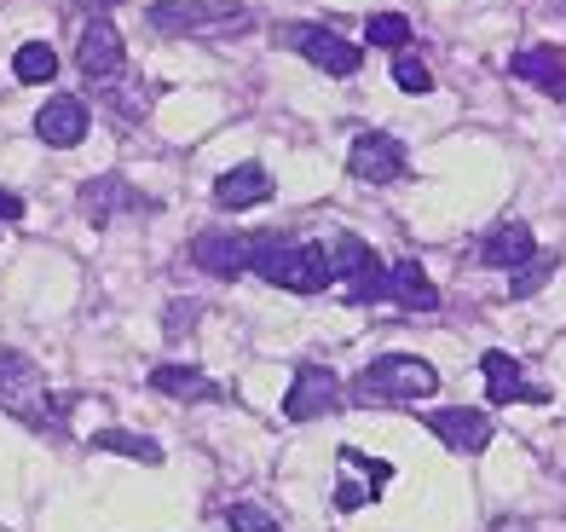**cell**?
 <instances>
[{"instance_id":"ba28073f","label":"cell","mask_w":566,"mask_h":532,"mask_svg":"<svg viewBox=\"0 0 566 532\" xmlns=\"http://www.w3.org/2000/svg\"><path fill=\"white\" fill-rule=\"evenodd\" d=\"M75 209H82L87 226H111L116 215H157L163 202L145 197V191H134L122 174H93V180L75 191Z\"/></svg>"},{"instance_id":"603a6c76","label":"cell","mask_w":566,"mask_h":532,"mask_svg":"<svg viewBox=\"0 0 566 532\" xmlns=\"http://www.w3.org/2000/svg\"><path fill=\"white\" fill-rule=\"evenodd\" d=\"M410 35H417V30H410V18H405V12H370V18H365V41H370V46L405 53Z\"/></svg>"},{"instance_id":"9a60e30c","label":"cell","mask_w":566,"mask_h":532,"mask_svg":"<svg viewBox=\"0 0 566 532\" xmlns=\"http://www.w3.org/2000/svg\"><path fill=\"white\" fill-rule=\"evenodd\" d=\"M532 255H537V238H532L526 220H497L492 232L474 243V261L492 267V272H514V267H526Z\"/></svg>"},{"instance_id":"8fae6325","label":"cell","mask_w":566,"mask_h":532,"mask_svg":"<svg viewBox=\"0 0 566 532\" xmlns=\"http://www.w3.org/2000/svg\"><path fill=\"white\" fill-rule=\"evenodd\" d=\"M422 423L440 435V446L457 451V458H480V451L492 446V435H497V423L485 411H474V405H433Z\"/></svg>"},{"instance_id":"ac0fdd59","label":"cell","mask_w":566,"mask_h":532,"mask_svg":"<svg viewBox=\"0 0 566 532\" xmlns=\"http://www.w3.org/2000/svg\"><path fill=\"white\" fill-rule=\"evenodd\" d=\"M388 301L405 313H433L440 307V290H433V278L422 272V261L399 255V261H388Z\"/></svg>"},{"instance_id":"7a4b0ae2","label":"cell","mask_w":566,"mask_h":532,"mask_svg":"<svg viewBox=\"0 0 566 532\" xmlns=\"http://www.w3.org/2000/svg\"><path fill=\"white\" fill-rule=\"evenodd\" d=\"M150 30L174 35V41H220V35H249L254 12L243 0H157L145 7Z\"/></svg>"},{"instance_id":"3957f363","label":"cell","mask_w":566,"mask_h":532,"mask_svg":"<svg viewBox=\"0 0 566 532\" xmlns=\"http://www.w3.org/2000/svg\"><path fill=\"white\" fill-rule=\"evenodd\" d=\"M353 405H417L440 394V371L417 353H381L365 371L353 376Z\"/></svg>"},{"instance_id":"30bf717a","label":"cell","mask_w":566,"mask_h":532,"mask_svg":"<svg viewBox=\"0 0 566 532\" xmlns=\"http://www.w3.org/2000/svg\"><path fill=\"white\" fill-rule=\"evenodd\" d=\"M347 174H353V180H365V186H399L410 174V157H405V145L394 134L370 128V134H358L347 145Z\"/></svg>"},{"instance_id":"e0dca14e","label":"cell","mask_w":566,"mask_h":532,"mask_svg":"<svg viewBox=\"0 0 566 532\" xmlns=\"http://www.w3.org/2000/svg\"><path fill=\"white\" fill-rule=\"evenodd\" d=\"M272 174L261 163H238V168H226L220 180H214V202L226 215H243V209H261V202L272 197Z\"/></svg>"},{"instance_id":"44dd1931","label":"cell","mask_w":566,"mask_h":532,"mask_svg":"<svg viewBox=\"0 0 566 532\" xmlns=\"http://www.w3.org/2000/svg\"><path fill=\"white\" fill-rule=\"evenodd\" d=\"M12 75H18L23 87H46L59 75V53L46 41H23L18 53H12Z\"/></svg>"},{"instance_id":"6da1fadb","label":"cell","mask_w":566,"mask_h":532,"mask_svg":"<svg viewBox=\"0 0 566 532\" xmlns=\"http://www.w3.org/2000/svg\"><path fill=\"white\" fill-rule=\"evenodd\" d=\"M249 272L266 278L272 290H290V295H324L329 284H336L329 243H290L283 232H254Z\"/></svg>"},{"instance_id":"7c38bea8","label":"cell","mask_w":566,"mask_h":532,"mask_svg":"<svg viewBox=\"0 0 566 532\" xmlns=\"http://www.w3.org/2000/svg\"><path fill=\"white\" fill-rule=\"evenodd\" d=\"M87 134H93V111H87L75 93H53V98L35 111V139L53 145V150H75Z\"/></svg>"},{"instance_id":"ffe728a7","label":"cell","mask_w":566,"mask_h":532,"mask_svg":"<svg viewBox=\"0 0 566 532\" xmlns=\"http://www.w3.org/2000/svg\"><path fill=\"white\" fill-rule=\"evenodd\" d=\"M87 446H93V451H111V458H134V463H145V469L163 463V446L150 440V435H134V428H98Z\"/></svg>"},{"instance_id":"83f0119b","label":"cell","mask_w":566,"mask_h":532,"mask_svg":"<svg viewBox=\"0 0 566 532\" xmlns=\"http://www.w3.org/2000/svg\"><path fill=\"white\" fill-rule=\"evenodd\" d=\"M197 319H202V307H197V301H168V319H163L168 342H179V336H186V331H191Z\"/></svg>"},{"instance_id":"9c48e42d","label":"cell","mask_w":566,"mask_h":532,"mask_svg":"<svg viewBox=\"0 0 566 532\" xmlns=\"http://www.w3.org/2000/svg\"><path fill=\"white\" fill-rule=\"evenodd\" d=\"M342 399H347V383L329 365H295L290 394H283V417L290 423H318V417L336 411Z\"/></svg>"},{"instance_id":"f546056e","label":"cell","mask_w":566,"mask_h":532,"mask_svg":"<svg viewBox=\"0 0 566 532\" xmlns=\"http://www.w3.org/2000/svg\"><path fill=\"white\" fill-rule=\"evenodd\" d=\"M87 7H93V12H111V7H116V0H87Z\"/></svg>"},{"instance_id":"f1b7e54d","label":"cell","mask_w":566,"mask_h":532,"mask_svg":"<svg viewBox=\"0 0 566 532\" xmlns=\"http://www.w3.org/2000/svg\"><path fill=\"white\" fill-rule=\"evenodd\" d=\"M18 220H23V197L0 186V226H18Z\"/></svg>"},{"instance_id":"5bb4252c","label":"cell","mask_w":566,"mask_h":532,"mask_svg":"<svg viewBox=\"0 0 566 532\" xmlns=\"http://www.w3.org/2000/svg\"><path fill=\"white\" fill-rule=\"evenodd\" d=\"M249 255H254V238H243V232H197L191 238V267L209 278H226V284L249 272Z\"/></svg>"},{"instance_id":"2e32d148","label":"cell","mask_w":566,"mask_h":532,"mask_svg":"<svg viewBox=\"0 0 566 532\" xmlns=\"http://www.w3.org/2000/svg\"><path fill=\"white\" fill-rule=\"evenodd\" d=\"M509 75L537 87L544 98H555V105H566V53L560 46H521V53L509 59Z\"/></svg>"},{"instance_id":"8992f818","label":"cell","mask_w":566,"mask_h":532,"mask_svg":"<svg viewBox=\"0 0 566 532\" xmlns=\"http://www.w3.org/2000/svg\"><path fill=\"white\" fill-rule=\"evenodd\" d=\"M46 376L41 365L30 359V353H0V411L18 417V423H30V428H53V417H46Z\"/></svg>"},{"instance_id":"7402d4cb","label":"cell","mask_w":566,"mask_h":532,"mask_svg":"<svg viewBox=\"0 0 566 532\" xmlns=\"http://www.w3.org/2000/svg\"><path fill=\"white\" fill-rule=\"evenodd\" d=\"M555 272H560V255H549V249H537V255H532L526 267H514V272H509V301H532V295L544 290Z\"/></svg>"},{"instance_id":"d6986e66","label":"cell","mask_w":566,"mask_h":532,"mask_svg":"<svg viewBox=\"0 0 566 532\" xmlns=\"http://www.w3.org/2000/svg\"><path fill=\"white\" fill-rule=\"evenodd\" d=\"M150 388L168 394V399H186V405H214V399H226V388L209 383L197 365H150Z\"/></svg>"},{"instance_id":"52a82bcc","label":"cell","mask_w":566,"mask_h":532,"mask_svg":"<svg viewBox=\"0 0 566 532\" xmlns=\"http://www.w3.org/2000/svg\"><path fill=\"white\" fill-rule=\"evenodd\" d=\"M75 64H82V75H87L93 87H111L116 75H127V41H122V30L111 23V12H93V18L82 23Z\"/></svg>"},{"instance_id":"cb8c5ba5","label":"cell","mask_w":566,"mask_h":532,"mask_svg":"<svg viewBox=\"0 0 566 532\" xmlns=\"http://www.w3.org/2000/svg\"><path fill=\"white\" fill-rule=\"evenodd\" d=\"M342 463H347V469H358V474H365L376 498H381V492L394 487V463H388V458H370V451H358V446H342Z\"/></svg>"},{"instance_id":"484cf974","label":"cell","mask_w":566,"mask_h":532,"mask_svg":"<svg viewBox=\"0 0 566 532\" xmlns=\"http://www.w3.org/2000/svg\"><path fill=\"white\" fill-rule=\"evenodd\" d=\"M226 526L231 532H283L272 510H261V503H231L226 510Z\"/></svg>"},{"instance_id":"277c9868","label":"cell","mask_w":566,"mask_h":532,"mask_svg":"<svg viewBox=\"0 0 566 532\" xmlns=\"http://www.w3.org/2000/svg\"><path fill=\"white\" fill-rule=\"evenodd\" d=\"M272 41L283 46V53H301L313 70L336 75V82H347V75H358V64H365V46L347 41L342 30H324V23H277Z\"/></svg>"},{"instance_id":"4316f807","label":"cell","mask_w":566,"mask_h":532,"mask_svg":"<svg viewBox=\"0 0 566 532\" xmlns=\"http://www.w3.org/2000/svg\"><path fill=\"white\" fill-rule=\"evenodd\" d=\"M329 503H336V515H353V510H365V503H376V492H370V480H336Z\"/></svg>"},{"instance_id":"d4e9b609","label":"cell","mask_w":566,"mask_h":532,"mask_svg":"<svg viewBox=\"0 0 566 532\" xmlns=\"http://www.w3.org/2000/svg\"><path fill=\"white\" fill-rule=\"evenodd\" d=\"M394 82H399V93H410V98H422V93H433V75H428V64L410 53H399V64H394Z\"/></svg>"},{"instance_id":"5b68a950","label":"cell","mask_w":566,"mask_h":532,"mask_svg":"<svg viewBox=\"0 0 566 532\" xmlns=\"http://www.w3.org/2000/svg\"><path fill=\"white\" fill-rule=\"evenodd\" d=\"M329 261H336V284H342L347 307H376V301H388V267H381V255H376L365 238L336 232Z\"/></svg>"},{"instance_id":"4fadbf2b","label":"cell","mask_w":566,"mask_h":532,"mask_svg":"<svg viewBox=\"0 0 566 532\" xmlns=\"http://www.w3.org/2000/svg\"><path fill=\"white\" fill-rule=\"evenodd\" d=\"M480 376H485V399H492V405H549V388L526 383L521 359L503 353V347L480 353Z\"/></svg>"}]
</instances>
